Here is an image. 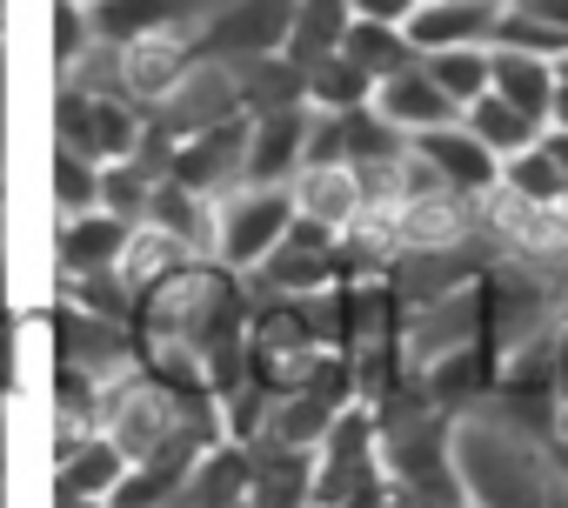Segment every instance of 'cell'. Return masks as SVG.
Here are the masks:
<instances>
[{"instance_id": "6da1fadb", "label": "cell", "mask_w": 568, "mask_h": 508, "mask_svg": "<svg viewBox=\"0 0 568 508\" xmlns=\"http://www.w3.org/2000/svg\"><path fill=\"white\" fill-rule=\"evenodd\" d=\"M247 315H254L247 275L221 268L214 254H194V262H181L174 275L134 295L141 368L181 388L227 395L247 382Z\"/></svg>"}, {"instance_id": "7a4b0ae2", "label": "cell", "mask_w": 568, "mask_h": 508, "mask_svg": "<svg viewBox=\"0 0 568 508\" xmlns=\"http://www.w3.org/2000/svg\"><path fill=\"white\" fill-rule=\"evenodd\" d=\"M101 435L128 455V468H161L187 481V468L221 441V408L207 388H181L168 375H121L101 388Z\"/></svg>"}, {"instance_id": "3957f363", "label": "cell", "mask_w": 568, "mask_h": 508, "mask_svg": "<svg viewBox=\"0 0 568 508\" xmlns=\"http://www.w3.org/2000/svg\"><path fill=\"white\" fill-rule=\"evenodd\" d=\"M455 481L468 508H548L555 495V468H548V441L521 435L515 421L468 408L455 415Z\"/></svg>"}, {"instance_id": "277c9868", "label": "cell", "mask_w": 568, "mask_h": 508, "mask_svg": "<svg viewBox=\"0 0 568 508\" xmlns=\"http://www.w3.org/2000/svg\"><path fill=\"white\" fill-rule=\"evenodd\" d=\"M288 227H295V187H247L241 181L214 207V262L234 275H254Z\"/></svg>"}, {"instance_id": "5b68a950", "label": "cell", "mask_w": 568, "mask_h": 508, "mask_svg": "<svg viewBox=\"0 0 568 508\" xmlns=\"http://www.w3.org/2000/svg\"><path fill=\"white\" fill-rule=\"evenodd\" d=\"M141 128H148V114L128 94H101V88H61L54 94V141L81 148L101 167L134 161L141 154Z\"/></svg>"}, {"instance_id": "8992f818", "label": "cell", "mask_w": 568, "mask_h": 508, "mask_svg": "<svg viewBox=\"0 0 568 508\" xmlns=\"http://www.w3.org/2000/svg\"><path fill=\"white\" fill-rule=\"evenodd\" d=\"M342 282H348V247H342V234H328V227H315V221H302V214H295L288 234H281V247L247 275L254 295H295V302L328 295V288H342Z\"/></svg>"}, {"instance_id": "52a82bcc", "label": "cell", "mask_w": 568, "mask_h": 508, "mask_svg": "<svg viewBox=\"0 0 568 508\" xmlns=\"http://www.w3.org/2000/svg\"><path fill=\"white\" fill-rule=\"evenodd\" d=\"M382 475V441H375V408L355 402L335 415V428L315 448V508H348L368 481Z\"/></svg>"}, {"instance_id": "ba28073f", "label": "cell", "mask_w": 568, "mask_h": 508, "mask_svg": "<svg viewBox=\"0 0 568 508\" xmlns=\"http://www.w3.org/2000/svg\"><path fill=\"white\" fill-rule=\"evenodd\" d=\"M295 21V0H214L194 28V54L201 61H254V54H281Z\"/></svg>"}, {"instance_id": "9c48e42d", "label": "cell", "mask_w": 568, "mask_h": 508, "mask_svg": "<svg viewBox=\"0 0 568 508\" xmlns=\"http://www.w3.org/2000/svg\"><path fill=\"white\" fill-rule=\"evenodd\" d=\"M241 154H247V114L214 121V128H201V134L174 141L161 174H168V181H181V187H194V194H207V201H221L227 187H241Z\"/></svg>"}, {"instance_id": "30bf717a", "label": "cell", "mask_w": 568, "mask_h": 508, "mask_svg": "<svg viewBox=\"0 0 568 508\" xmlns=\"http://www.w3.org/2000/svg\"><path fill=\"white\" fill-rule=\"evenodd\" d=\"M308 128L315 108H274V114H247V154H241V181L247 187H288L308 161Z\"/></svg>"}, {"instance_id": "8fae6325", "label": "cell", "mask_w": 568, "mask_h": 508, "mask_svg": "<svg viewBox=\"0 0 568 508\" xmlns=\"http://www.w3.org/2000/svg\"><path fill=\"white\" fill-rule=\"evenodd\" d=\"M201 54H194V28H174V34H148V41H128V48H114V74H121V94L148 114V108H161L181 81H187V68H194Z\"/></svg>"}, {"instance_id": "7c38bea8", "label": "cell", "mask_w": 568, "mask_h": 508, "mask_svg": "<svg viewBox=\"0 0 568 508\" xmlns=\"http://www.w3.org/2000/svg\"><path fill=\"white\" fill-rule=\"evenodd\" d=\"M408 154L448 187V194H462V201H481L488 187H501V161L462 128V121H442V128H422V134H408Z\"/></svg>"}, {"instance_id": "4fadbf2b", "label": "cell", "mask_w": 568, "mask_h": 508, "mask_svg": "<svg viewBox=\"0 0 568 508\" xmlns=\"http://www.w3.org/2000/svg\"><path fill=\"white\" fill-rule=\"evenodd\" d=\"M495 8L501 0H422L408 14V48L415 54H442V48H488L495 34Z\"/></svg>"}, {"instance_id": "5bb4252c", "label": "cell", "mask_w": 568, "mask_h": 508, "mask_svg": "<svg viewBox=\"0 0 568 508\" xmlns=\"http://www.w3.org/2000/svg\"><path fill=\"white\" fill-rule=\"evenodd\" d=\"M207 0H94L88 21H94V41H148V34H174V28H201Z\"/></svg>"}, {"instance_id": "9a60e30c", "label": "cell", "mask_w": 568, "mask_h": 508, "mask_svg": "<svg viewBox=\"0 0 568 508\" xmlns=\"http://www.w3.org/2000/svg\"><path fill=\"white\" fill-rule=\"evenodd\" d=\"M128 227H134V221H121V214H108V207L68 214L61 234H54L61 275H68V282H74V275H108V268L121 262V247H128Z\"/></svg>"}, {"instance_id": "2e32d148", "label": "cell", "mask_w": 568, "mask_h": 508, "mask_svg": "<svg viewBox=\"0 0 568 508\" xmlns=\"http://www.w3.org/2000/svg\"><path fill=\"white\" fill-rule=\"evenodd\" d=\"M295 214L302 221H315V227H328V234H348L362 214H368V194H362V174L355 167H302L295 181Z\"/></svg>"}, {"instance_id": "e0dca14e", "label": "cell", "mask_w": 568, "mask_h": 508, "mask_svg": "<svg viewBox=\"0 0 568 508\" xmlns=\"http://www.w3.org/2000/svg\"><path fill=\"white\" fill-rule=\"evenodd\" d=\"M121 475H128V455H121L101 428H94V435H61V441H54V488L88 495V501L108 508V495L121 488Z\"/></svg>"}, {"instance_id": "ac0fdd59", "label": "cell", "mask_w": 568, "mask_h": 508, "mask_svg": "<svg viewBox=\"0 0 568 508\" xmlns=\"http://www.w3.org/2000/svg\"><path fill=\"white\" fill-rule=\"evenodd\" d=\"M388 128H402V134H422V128H442V121H462L455 114V101L428 81V68L415 61V68H402V74H388V81H375V101H368Z\"/></svg>"}, {"instance_id": "d6986e66", "label": "cell", "mask_w": 568, "mask_h": 508, "mask_svg": "<svg viewBox=\"0 0 568 508\" xmlns=\"http://www.w3.org/2000/svg\"><path fill=\"white\" fill-rule=\"evenodd\" d=\"M488 94H501L508 108H521L535 128H548V101H555V61L521 54V48H488Z\"/></svg>"}, {"instance_id": "ffe728a7", "label": "cell", "mask_w": 568, "mask_h": 508, "mask_svg": "<svg viewBox=\"0 0 568 508\" xmlns=\"http://www.w3.org/2000/svg\"><path fill=\"white\" fill-rule=\"evenodd\" d=\"M241 114H274V108H308V74L288 54H254V61H227Z\"/></svg>"}, {"instance_id": "44dd1931", "label": "cell", "mask_w": 568, "mask_h": 508, "mask_svg": "<svg viewBox=\"0 0 568 508\" xmlns=\"http://www.w3.org/2000/svg\"><path fill=\"white\" fill-rule=\"evenodd\" d=\"M148 227H161L168 241H181L187 254H214V201L207 194H194V187H181V181H154V194H148V214H141Z\"/></svg>"}, {"instance_id": "7402d4cb", "label": "cell", "mask_w": 568, "mask_h": 508, "mask_svg": "<svg viewBox=\"0 0 568 508\" xmlns=\"http://www.w3.org/2000/svg\"><path fill=\"white\" fill-rule=\"evenodd\" d=\"M348 0H295V21H288V41H281V54H288L302 74L328 54H342V34H348Z\"/></svg>"}, {"instance_id": "603a6c76", "label": "cell", "mask_w": 568, "mask_h": 508, "mask_svg": "<svg viewBox=\"0 0 568 508\" xmlns=\"http://www.w3.org/2000/svg\"><path fill=\"white\" fill-rule=\"evenodd\" d=\"M462 128H468L495 161H508V154H521V148H535V141H541V128H535L521 108H508L501 94H481L475 108H462Z\"/></svg>"}, {"instance_id": "cb8c5ba5", "label": "cell", "mask_w": 568, "mask_h": 508, "mask_svg": "<svg viewBox=\"0 0 568 508\" xmlns=\"http://www.w3.org/2000/svg\"><path fill=\"white\" fill-rule=\"evenodd\" d=\"M181 262H194V254L181 247V241H168L161 227H148V221H134L128 227V247H121V262H114V275L141 295V288H154L161 275H174Z\"/></svg>"}, {"instance_id": "d4e9b609", "label": "cell", "mask_w": 568, "mask_h": 508, "mask_svg": "<svg viewBox=\"0 0 568 508\" xmlns=\"http://www.w3.org/2000/svg\"><path fill=\"white\" fill-rule=\"evenodd\" d=\"M342 54H348L368 81H388V74H402V68H415V61H422V54L408 48V34H402V28H382V21H348Z\"/></svg>"}, {"instance_id": "484cf974", "label": "cell", "mask_w": 568, "mask_h": 508, "mask_svg": "<svg viewBox=\"0 0 568 508\" xmlns=\"http://www.w3.org/2000/svg\"><path fill=\"white\" fill-rule=\"evenodd\" d=\"M368 101H375V81H368L348 54H328V61L308 68V108H315V114H355V108H368Z\"/></svg>"}, {"instance_id": "4316f807", "label": "cell", "mask_w": 568, "mask_h": 508, "mask_svg": "<svg viewBox=\"0 0 568 508\" xmlns=\"http://www.w3.org/2000/svg\"><path fill=\"white\" fill-rule=\"evenodd\" d=\"M422 68H428V81L455 101V114L488 94V48H442V54H422Z\"/></svg>"}, {"instance_id": "83f0119b", "label": "cell", "mask_w": 568, "mask_h": 508, "mask_svg": "<svg viewBox=\"0 0 568 508\" xmlns=\"http://www.w3.org/2000/svg\"><path fill=\"white\" fill-rule=\"evenodd\" d=\"M501 187H508L515 201H528V207H568V187H561V167L548 161V148H541V141L501 161Z\"/></svg>"}, {"instance_id": "f1b7e54d", "label": "cell", "mask_w": 568, "mask_h": 508, "mask_svg": "<svg viewBox=\"0 0 568 508\" xmlns=\"http://www.w3.org/2000/svg\"><path fill=\"white\" fill-rule=\"evenodd\" d=\"M48 181H54V207H61V221H68V214L101 207V161H88L81 148H61V141H54Z\"/></svg>"}, {"instance_id": "f546056e", "label": "cell", "mask_w": 568, "mask_h": 508, "mask_svg": "<svg viewBox=\"0 0 568 508\" xmlns=\"http://www.w3.org/2000/svg\"><path fill=\"white\" fill-rule=\"evenodd\" d=\"M88 48H94V21H88V8H81V0H54V68L68 74Z\"/></svg>"}, {"instance_id": "4dcf8cb0", "label": "cell", "mask_w": 568, "mask_h": 508, "mask_svg": "<svg viewBox=\"0 0 568 508\" xmlns=\"http://www.w3.org/2000/svg\"><path fill=\"white\" fill-rule=\"evenodd\" d=\"M501 8H515V14H528L535 28H548V34L568 41V0H501Z\"/></svg>"}, {"instance_id": "1f68e13d", "label": "cell", "mask_w": 568, "mask_h": 508, "mask_svg": "<svg viewBox=\"0 0 568 508\" xmlns=\"http://www.w3.org/2000/svg\"><path fill=\"white\" fill-rule=\"evenodd\" d=\"M348 14L355 21H382V28H408L415 0H348Z\"/></svg>"}, {"instance_id": "d6a6232c", "label": "cell", "mask_w": 568, "mask_h": 508, "mask_svg": "<svg viewBox=\"0 0 568 508\" xmlns=\"http://www.w3.org/2000/svg\"><path fill=\"white\" fill-rule=\"evenodd\" d=\"M541 148H548V161L561 167V187H568V134L561 128H541Z\"/></svg>"}, {"instance_id": "836d02e7", "label": "cell", "mask_w": 568, "mask_h": 508, "mask_svg": "<svg viewBox=\"0 0 568 508\" xmlns=\"http://www.w3.org/2000/svg\"><path fill=\"white\" fill-rule=\"evenodd\" d=\"M548 128L568 134V81H555V101H548Z\"/></svg>"}, {"instance_id": "e575fe53", "label": "cell", "mask_w": 568, "mask_h": 508, "mask_svg": "<svg viewBox=\"0 0 568 508\" xmlns=\"http://www.w3.org/2000/svg\"><path fill=\"white\" fill-rule=\"evenodd\" d=\"M14 395V348H8V335H0V402Z\"/></svg>"}, {"instance_id": "d590c367", "label": "cell", "mask_w": 568, "mask_h": 508, "mask_svg": "<svg viewBox=\"0 0 568 508\" xmlns=\"http://www.w3.org/2000/svg\"><path fill=\"white\" fill-rule=\"evenodd\" d=\"M548 468H555V488H568V441H548Z\"/></svg>"}, {"instance_id": "8d00e7d4", "label": "cell", "mask_w": 568, "mask_h": 508, "mask_svg": "<svg viewBox=\"0 0 568 508\" xmlns=\"http://www.w3.org/2000/svg\"><path fill=\"white\" fill-rule=\"evenodd\" d=\"M54 508H101V501H88V495H68V488H54Z\"/></svg>"}, {"instance_id": "74e56055", "label": "cell", "mask_w": 568, "mask_h": 508, "mask_svg": "<svg viewBox=\"0 0 568 508\" xmlns=\"http://www.w3.org/2000/svg\"><path fill=\"white\" fill-rule=\"evenodd\" d=\"M555 81H568V54H555Z\"/></svg>"}, {"instance_id": "f35d334b", "label": "cell", "mask_w": 568, "mask_h": 508, "mask_svg": "<svg viewBox=\"0 0 568 508\" xmlns=\"http://www.w3.org/2000/svg\"><path fill=\"white\" fill-rule=\"evenodd\" d=\"M548 508H568V488H555V495H548Z\"/></svg>"}, {"instance_id": "ab89813d", "label": "cell", "mask_w": 568, "mask_h": 508, "mask_svg": "<svg viewBox=\"0 0 568 508\" xmlns=\"http://www.w3.org/2000/svg\"><path fill=\"white\" fill-rule=\"evenodd\" d=\"M561 254H568V207H561Z\"/></svg>"}, {"instance_id": "60d3db41", "label": "cell", "mask_w": 568, "mask_h": 508, "mask_svg": "<svg viewBox=\"0 0 568 508\" xmlns=\"http://www.w3.org/2000/svg\"><path fill=\"white\" fill-rule=\"evenodd\" d=\"M0 28H8V0H0Z\"/></svg>"}, {"instance_id": "b9f144b4", "label": "cell", "mask_w": 568, "mask_h": 508, "mask_svg": "<svg viewBox=\"0 0 568 508\" xmlns=\"http://www.w3.org/2000/svg\"><path fill=\"white\" fill-rule=\"evenodd\" d=\"M0 455H8V435H0Z\"/></svg>"}, {"instance_id": "7bdbcfd3", "label": "cell", "mask_w": 568, "mask_h": 508, "mask_svg": "<svg viewBox=\"0 0 568 508\" xmlns=\"http://www.w3.org/2000/svg\"><path fill=\"white\" fill-rule=\"evenodd\" d=\"M81 8H94V0H81Z\"/></svg>"}, {"instance_id": "ee69618b", "label": "cell", "mask_w": 568, "mask_h": 508, "mask_svg": "<svg viewBox=\"0 0 568 508\" xmlns=\"http://www.w3.org/2000/svg\"><path fill=\"white\" fill-rule=\"evenodd\" d=\"M207 8H214V0H207Z\"/></svg>"}]
</instances>
